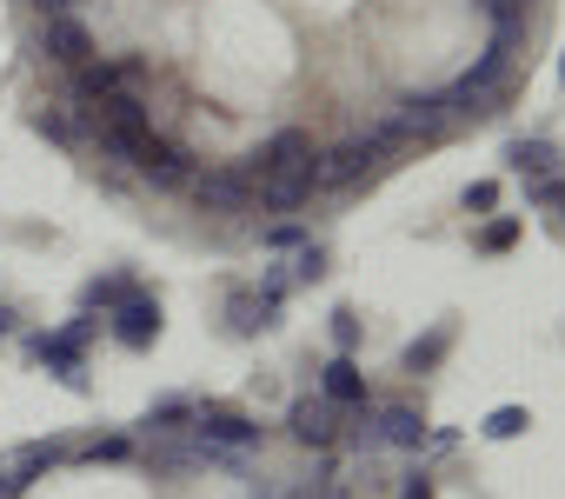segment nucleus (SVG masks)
I'll return each mask as SVG.
<instances>
[{
  "instance_id": "1",
  "label": "nucleus",
  "mask_w": 565,
  "mask_h": 499,
  "mask_svg": "<svg viewBox=\"0 0 565 499\" xmlns=\"http://www.w3.org/2000/svg\"><path fill=\"white\" fill-rule=\"evenodd\" d=\"M246 167H253V193H259L266 213H294V206H307V193L320 187V147H313V134H300V127L273 134L259 153H246Z\"/></svg>"
},
{
  "instance_id": "2",
  "label": "nucleus",
  "mask_w": 565,
  "mask_h": 499,
  "mask_svg": "<svg viewBox=\"0 0 565 499\" xmlns=\"http://www.w3.org/2000/svg\"><path fill=\"white\" fill-rule=\"evenodd\" d=\"M512 47H519V34L512 28H499V41L486 47V61L439 100L446 114H499V100H505V74H512Z\"/></svg>"
},
{
  "instance_id": "3",
  "label": "nucleus",
  "mask_w": 565,
  "mask_h": 499,
  "mask_svg": "<svg viewBox=\"0 0 565 499\" xmlns=\"http://www.w3.org/2000/svg\"><path fill=\"white\" fill-rule=\"evenodd\" d=\"M193 200L206 213H259V193H253V167H226V173H200L193 180Z\"/></svg>"
},
{
  "instance_id": "4",
  "label": "nucleus",
  "mask_w": 565,
  "mask_h": 499,
  "mask_svg": "<svg viewBox=\"0 0 565 499\" xmlns=\"http://www.w3.org/2000/svg\"><path fill=\"white\" fill-rule=\"evenodd\" d=\"M386 147H393L386 134H366V140H347V147H333V153L320 160V187H353L360 173H373V160H380Z\"/></svg>"
},
{
  "instance_id": "5",
  "label": "nucleus",
  "mask_w": 565,
  "mask_h": 499,
  "mask_svg": "<svg viewBox=\"0 0 565 499\" xmlns=\"http://www.w3.org/2000/svg\"><path fill=\"white\" fill-rule=\"evenodd\" d=\"M193 420H200V439H206V446H220V453H246V446H259V420H246V413L200 406Z\"/></svg>"
},
{
  "instance_id": "6",
  "label": "nucleus",
  "mask_w": 565,
  "mask_h": 499,
  "mask_svg": "<svg viewBox=\"0 0 565 499\" xmlns=\"http://www.w3.org/2000/svg\"><path fill=\"white\" fill-rule=\"evenodd\" d=\"M287 426H294L300 446H333V439H340V406H333L327 393H320V400H294Z\"/></svg>"
},
{
  "instance_id": "7",
  "label": "nucleus",
  "mask_w": 565,
  "mask_h": 499,
  "mask_svg": "<svg viewBox=\"0 0 565 499\" xmlns=\"http://www.w3.org/2000/svg\"><path fill=\"white\" fill-rule=\"evenodd\" d=\"M114 340H120V347H134V353H140V347H153V340H160V300L127 294V300H120V314H114Z\"/></svg>"
},
{
  "instance_id": "8",
  "label": "nucleus",
  "mask_w": 565,
  "mask_h": 499,
  "mask_svg": "<svg viewBox=\"0 0 565 499\" xmlns=\"http://www.w3.org/2000/svg\"><path fill=\"white\" fill-rule=\"evenodd\" d=\"M47 54H54L61 67H87V61H94V34H87L74 14H54V21H47Z\"/></svg>"
},
{
  "instance_id": "9",
  "label": "nucleus",
  "mask_w": 565,
  "mask_h": 499,
  "mask_svg": "<svg viewBox=\"0 0 565 499\" xmlns=\"http://www.w3.org/2000/svg\"><path fill=\"white\" fill-rule=\"evenodd\" d=\"M439 120H446V107H439V100H406V107H399L380 134L399 147V140H413V134H439Z\"/></svg>"
},
{
  "instance_id": "10",
  "label": "nucleus",
  "mask_w": 565,
  "mask_h": 499,
  "mask_svg": "<svg viewBox=\"0 0 565 499\" xmlns=\"http://www.w3.org/2000/svg\"><path fill=\"white\" fill-rule=\"evenodd\" d=\"M134 167H140L153 187H186V180H193V173H186V153H180V147H160V140H147Z\"/></svg>"
},
{
  "instance_id": "11",
  "label": "nucleus",
  "mask_w": 565,
  "mask_h": 499,
  "mask_svg": "<svg viewBox=\"0 0 565 499\" xmlns=\"http://www.w3.org/2000/svg\"><path fill=\"white\" fill-rule=\"evenodd\" d=\"M327 400L333 406H360L366 400V373L353 367V353H333L327 360Z\"/></svg>"
},
{
  "instance_id": "12",
  "label": "nucleus",
  "mask_w": 565,
  "mask_h": 499,
  "mask_svg": "<svg viewBox=\"0 0 565 499\" xmlns=\"http://www.w3.org/2000/svg\"><path fill=\"white\" fill-rule=\"evenodd\" d=\"M380 439H386V446H426V420H419L413 406H386V413H380Z\"/></svg>"
},
{
  "instance_id": "13",
  "label": "nucleus",
  "mask_w": 565,
  "mask_h": 499,
  "mask_svg": "<svg viewBox=\"0 0 565 499\" xmlns=\"http://www.w3.org/2000/svg\"><path fill=\"white\" fill-rule=\"evenodd\" d=\"M446 347H452V320H439L426 340H413V347H406V373H433V367L446 360Z\"/></svg>"
},
{
  "instance_id": "14",
  "label": "nucleus",
  "mask_w": 565,
  "mask_h": 499,
  "mask_svg": "<svg viewBox=\"0 0 565 499\" xmlns=\"http://www.w3.org/2000/svg\"><path fill=\"white\" fill-rule=\"evenodd\" d=\"M512 167H525V173L552 180V167H558V147H552V140H519V147H512Z\"/></svg>"
},
{
  "instance_id": "15",
  "label": "nucleus",
  "mask_w": 565,
  "mask_h": 499,
  "mask_svg": "<svg viewBox=\"0 0 565 499\" xmlns=\"http://www.w3.org/2000/svg\"><path fill=\"white\" fill-rule=\"evenodd\" d=\"M266 314H273V307H266L259 294H233V307H226L233 333H259V327H266Z\"/></svg>"
},
{
  "instance_id": "16",
  "label": "nucleus",
  "mask_w": 565,
  "mask_h": 499,
  "mask_svg": "<svg viewBox=\"0 0 565 499\" xmlns=\"http://www.w3.org/2000/svg\"><path fill=\"white\" fill-rule=\"evenodd\" d=\"M525 426H532L525 406H492V413H486V439H519Z\"/></svg>"
},
{
  "instance_id": "17",
  "label": "nucleus",
  "mask_w": 565,
  "mask_h": 499,
  "mask_svg": "<svg viewBox=\"0 0 565 499\" xmlns=\"http://www.w3.org/2000/svg\"><path fill=\"white\" fill-rule=\"evenodd\" d=\"M74 74H81V107H87V100H107V94L120 87V74H114V67H94V61L74 67Z\"/></svg>"
},
{
  "instance_id": "18",
  "label": "nucleus",
  "mask_w": 565,
  "mask_h": 499,
  "mask_svg": "<svg viewBox=\"0 0 565 499\" xmlns=\"http://www.w3.org/2000/svg\"><path fill=\"white\" fill-rule=\"evenodd\" d=\"M512 240H519V220H492V226L479 233V254H505Z\"/></svg>"
},
{
  "instance_id": "19",
  "label": "nucleus",
  "mask_w": 565,
  "mask_h": 499,
  "mask_svg": "<svg viewBox=\"0 0 565 499\" xmlns=\"http://www.w3.org/2000/svg\"><path fill=\"white\" fill-rule=\"evenodd\" d=\"M333 347H340V353H353V347H360V314H353V307H340V314H333Z\"/></svg>"
},
{
  "instance_id": "20",
  "label": "nucleus",
  "mask_w": 565,
  "mask_h": 499,
  "mask_svg": "<svg viewBox=\"0 0 565 499\" xmlns=\"http://www.w3.org/2000/svg\"><path fill=\"white\" fill-rule=\"evenodd\" d=\"M486 14H492L499 28H512V34H525V0H486Z\"/></svg>"
},
{
  "instance_id": "21",
  "label": "nucleus",
  "mask_w": 565,
  "mask_h": 499,
  "mask_svg": "<svg viewBox=\"0 0 565 499\" xmlns=\"http://www.w3.org/2000/svg\"><path fill=\"white\" fill-rule=\"evenodd\" d=\"M499 206V180H472L466 187V213H492Z\"/></svg>"
},
{
  "instance_id": "22",
  "label": "nucleus",
  "mask_w": 565,
  "mask_h": 499,
  "mask_svg": "<svg viewBox=\"0 0 565 499\" xmlns=\"http://www.w3.org/2000/svg\"><path fill=\"white\" fill-rule=\"evenodd\" d=\"M127 300V280H94L87 287V307H120Z\"/></svg>"
},
{
  "instance_id": "23",
  "label": "nucleus",
  "mask_w": 565,
  "mask_h": 499,
  "mask_svg": "<svg viewBox=\"0 0 565 499\" xmlns=\"http://www.w3.org/2000/svg\"><path fill=\"white\" fill-rule=\"evenodd\" d=\"M180 420H193V406H186V400H160V406H153V420H147V426H167V433H173V426H180Z\"/></svg>"
},
{
  "instance_id": "24",
  "label": "nucleus",
  "mask_w": 565,
  "mask_h": 499,
  "mask_svg": "<svg viewBox=\"0 0 565 499\" xmlns=\"http://www.w3.org/2000/svg\"><path fill=\"white\" fill-rule=\"evenodd\" d=\"M294 274H300V280H320V274H327V254H320V246H300V261H294Z\"/></svg>"
},
{
  "instance_id": "25",
  "label": "nucleus",
  "mask_w": 565,
  "mask_h": 499,
  "mask_svg": "<svg viewBox=\"0 0 565 499\" xmlns=\"http://www.w3.org/2000/svg\"><path fill=\"white\" fill-rule=\"evenodd\" d=\"M406 499H433V479L419 473V479H406Z\"/></svg>"
},
{
  "instance_id": "26",
  "label": "nucleus",
  "mask_w": 565,
  "mask_h": 499,
  "mask_svg": "<svg viewBox=\"0 0 565 499\" xmlns=\"http://www.w3.org/2000/svg\"><path fill=\"white\" fill-rule=\"evenodd\" d=\"M34 8H41V14L54 21V14H67V0H34Z\"/></svg>"
},
{
  "instance_id": "27",
  "label": "nucleus",
  "mask_w": 565,
  "mask_h": 499,
  "mask_svg": "<svg viewBox=\"0 0 565 499\" xmlns=\"http://www.w3.org/2000/svg\"><path fill=\"white\" fill-rule=\"evenodd\" d=\"M8 327H14V314H8V307H0V333H8Z\"/></svg>"
},
{
  "instance_id": "28",
  "label": "nucleus",
  "mask_w": 565,
  "mask_h": 499,
  "mask_svg": "<svg viewBox=\"0 0 565 499\" xmlns=\"http://www.w3.org/2000/svg\"><path fill=\"white\" fill-rule=\"evenodd\" d=\"M552 206H565V187H558V200H552Z\"/></svg>"
},
{
  "instance_id": "29",
  "label": "nucleus",
  "mask_w": 565,
  "mask_h": 499,
  "mask_svg": "<svg viewBox=\"0 0 565 499\" xmlns=\"http://www.w3.org/2000/svg\"><path fill=\"white\" fill-rule=\"evenodd\" d=\"M558 81H565V61H558Z\"/></svg>"
}]
</instances>
